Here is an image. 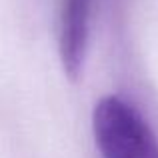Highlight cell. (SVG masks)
<instances>
[{"mask_svg":"<svg viewBox=\"0 0 158 158\" xmlns=\"http://www.w3.org/2000/svg\"><path fill=\"white\" fill-rule=\"evenodd\" d=\"M94 0H64L58 30V52L62 70L70 80H78L84 70L90 38Z\"/></svg>","mask_w":158,"mask_h":158,"instance_id":"cell-2","label":"cell"},{"mask_svg":"<svg viewBox=\"0 0 158 158\" xmlns=\"http://www.w3.org/2000/svg\"><path fill=\"white\" fill-rule=\"evenodd\" d=\"M92 132L102 158H158V138L150 124L118 96L96 102Z\"/></svg>","mask_w":158,"mask_h":158,"instance_id":"cell-1","label":"cell"}]
</instances>
